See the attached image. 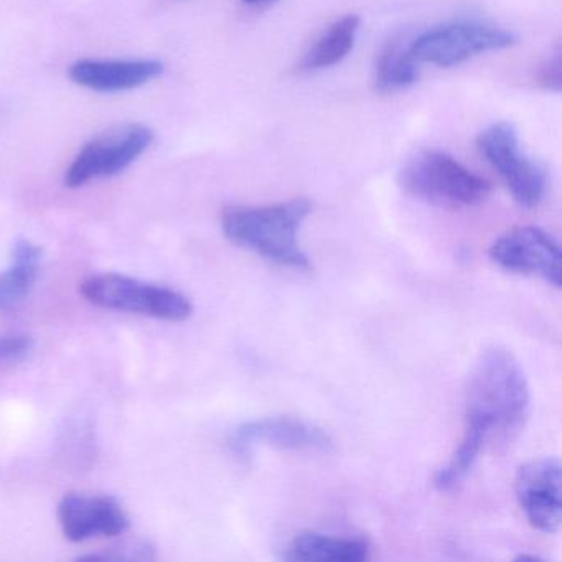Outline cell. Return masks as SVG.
Returning <instances> with one entry per match:
<instances>
[{"label":"cell","mask_w":562,"mask_h":562,"mask_svg":"<svg viewBox=\"0 0 562 562\" xmlns=\"http://www.w3.org/2000/svg\"><path fill=\"white\" fill-rule=\"evenodd\" d=\"M529 409L528 380L512 351L499 347L483 351L467 383L463 426L480 430L488 440L506 442L521 432Z\"/></svg>","instance_id":"6da1fadb"},{"label":"cell","mask_w":562,"mask_h":562,"mask_svg":"<svg viewBox=\"0 0 562 562\" xmlns=\"http://www.w3.org/2000/svg\"><path fill=\"white\" fill-rule=\"evenodd\" d=\"M307 199L262 206H229L222 215L223 235L239 248L248 249L282 268L305 271L311 259L299 243V232L311 215Z\"/></svg>","instance_id":"7a4b0ae2"},{"label":"cell","mask_w":562,"mask_h":562,"mask_svg":"<svg viewBox=\"0 0 562 562\" xmlns=\"http://www.w3.org/2000/svg\"><path fill=\"white\" fill-rule=\"evenodd\" d=\"M401 189L420 202L440 209H470L492 193V183L442 150H426L400 170Z\"/></svg>","instance_id":"3957f363"},{"label":"cell","mask_w":562,"mask_h":562,"mask_svg":"<svg viewBox=\"0 0 562 562\" xmlns=\"http://www.w3.org/2000/svg\"><path fill=\"white\" fill-rule=\"evenodd\" d=\"M80 292L94 307L156 321L186 322L193 314L192 302L182 292L114 272L91 276L81 282Z\"/></svg>","instance_id":"277c9868"},{"label":"cell","mask_w":562,"mask_h":562,"mask_svg":"<svg viewBox=\"0 0 562 562\" xmlns=\"http://www.w3.org/2000/svg\"><path fill=\"white\" fill-rule=\"evenodd\" d=\"M518 37L512 31L480 21H456L437 25L409 41V50L419 65L453 68L480 55L512 48Z\"/></svg>","instance_id":"5b68a950"},{"label":"cell","mask_w":562,"mask_h":562,"mask_svg":"<svg viewBox=\"0 0 562 562\" xmlns=\"http://www.w3.org/2000/svg\"><path fill=\"white\" fill-rule=\"evenodd\" d=\"M476 149L519 206L531 210L541 205L548 193V170L521 149L512 123H495L483 130L476 137Z\"/></svg>","instance_id":"8992f818"},{"label":"cell","mask_w":562,"mask_h":562,"mask_svg":"<svg viewBox=\"0 0 562 562\" xmlns=\"http://www.w3.org/2000/svg\"><path fill=\"white\" fill-rule=\"evenodd\" d=\"M154 140L150 127L127 123L110 127L81 147L65 172V186L80 189L93 180L110 179L133 166Z\"/></svg>","instance_id":"52a82bcc"},{"label":"cell","mask_w":562,"mask_h":562,"mask_svg":"<svg viewBox=\"0 0 562 562\" xmlns=\"http://www.w3.org/2000/svg\"><path fill=\"white\" fill-rule=\"evenodd\" d=\"M493 265L512 274L536 276L559 289L562 284V252L558 239L538 226H516L493 241Z\"/></svg>","instance_id":"ba28073f"},{"label":"cell","mask_w":562,"mask_h":562,"mask_svg":"<svg viewBox=\"0 0 562 562\" xmlns=\"http://www.w3.org/2000/svg\"><path fill=\"white\" fill-rule=\"evenodd\" d=\"M258 446L292 452H327L334 446V440L324 427L294 416L245 420L229 434L228 447L241 459H248Z\"/></svg>","instance_id":"9c48e42d"},{"label":"cell","mask_w":562,"mask_h":562,"mask_svg":"<svg viewBox=\"0 0 562 562\" xmlns=\"http://www.w3.org/2000/svg\"><path fill=\"white\" fill-rule=\"evenodd\" d=\"M516 498L532 528L554 535L562 521V467L555 457L529 460L516 473Z\"/></svg>","instance_id":"30bf717a"},{"label":"cell","mask_w":562,"mask_h":562,"mask_svg":"<svg viewBox=\"0 0 562 562\" xmlns=\"http://www.w3.org/2000/svg\"><path fill=\"white\" fill-rule=\"evenodd\" d=\"M57 516L65 538L71 542L123 536L131 528L123 503L101 493H67L58 503Z\"/></svg>","instance_id":"8fae6325"},{"label":"cell","mask_w":562,"mask_h":562,"mask_svg":"<svg viewBox=\"0 0 562 562\" xmlns=\"http://www.w3.org/2000/svg\"><path fill=\"white\" fill-rule=\"evenodd\" d=\"M164 74V64L150 58L139 60H85L68 68L71 81L97 93H123L136 90Z\"/></svg>","instance_id":"7c38bea8"},{"label":"cell","mask_w":562,"mask_h":562,"mask_svg":"<svg viewBox=\"0 0 562 562\" xmlns=\"http://www.w3.org/2000/svg\"><path fill=\"white\" fill-rule=\"evenodd\" d=\"M370 542L358 536L304 531L288 542L282 559L292 562H363L370 559Z\"/></svg>","instance_id":"4fadbf2b"},{"label":"cell","mask_w":562,"mask_h":562,"mask_svg":"<svg viewBox=\"0 0 562 562\" xmlns=\"http://www.w3.org/2000/svg\"><path fill=\"white\" fill-rule=\"evenodd\" d=\"M361 19L355 14L344 15L328 25L321 37L305 52L299 61V74H321L340 65L357 45Z\"/></svg>","instance_id":"5bb4252c"},{"label":"cell","mask_w":562,"mask_h":562,"mask_svg":"<svg viewBox=\"0 0 562 562\" xmlns=\"http://www.w3.org/2000/svg\"><path fill=\"white\" fill-rule=\"evenodd\" d=\"M44 249L31 239H18L12 246L11 265L0 272V308L18 307L34 291L41 274Z\"/></svg>","instance_id":"9a60e30c"},{"label":"cell","mask_w":562,"mask_h":562,"mask_svg":"<svg viewBox=\"0 0 562 562\" xmlns=\"http://www.w3.org/2000/svg\"><path fill=\"white\" fill-rule=\"evenodd\" d=\"M419 78V64L409 50V41L393 38L380 52L374 65V87L380 93H397L413 87Z\"/></svg>","instance_id":"2e32d148"},{"label":"cell","mask_w":562,"mask_h":562,"mask_svg":"<svg viewBox=\"0 0 562 562\" xmlns=\"http://www.w3.org/2000/svg\"><path fill=\"white\" fill-rule=\"evenodd\" d=\"M156 546L149 539H124L90 554H83L78 561L83 562H149L156 561Z\"/></svg>","instance_id":"e0dca14e"},{"label":"cell","mask_w":562,"mask_h":562,"mask_svg":"<svg viewBox=\"0 0 562 562\" xmlns=\"http://www.w3.org/2000/svg\"><path fill=\"white\" fill-rule=\"evenodd\" d=\"M35 350V340L27 334H8L0 337V364H19Z\"/></svg>","instance_id":"ac0fdd59"},{"label":"cell","mask_w":562,"mask_h":562,"mask_svg":"<svg viewBox=\"0 0 562 562\" xmlns=\"http://www.w3.org/2000/svg\"><path fill=\"white\" fill-rule=\"evenodd\" d=\"M538 83L542 90L551 93H561L562 90V54L561 48H555L538 71Z\"/></svg>","instance_id":"d6986e66"},{"label":"cell","mask_w":562,"mask_h":562,"mask_svg":"<svg viewBox=\"0 0 562 562\" xmlns=\"http://www.w3.org/2000/svg\"><path fill=\"white\" fill-rule=\"evenodd\" d=\"M243 5L249 9H261L268 8V5L274 4L276 0H241Z\"/></svg>","instance_id":"ffe728a7"},{"label":"cell","mask_w":562,"mask_h":562,"mask_svg":"<svg viewBox=\"0 0 562 562\" xmlns=\"http://www.w3.org/2000/svg\"><path fill=\"white\" fill-rule=\"evenodd\" d=\"M518 562H544L539 555L531 554H519L518 558L515 559Z\"/></svg>","instance_id":"44dd1931"}]
</instances>
